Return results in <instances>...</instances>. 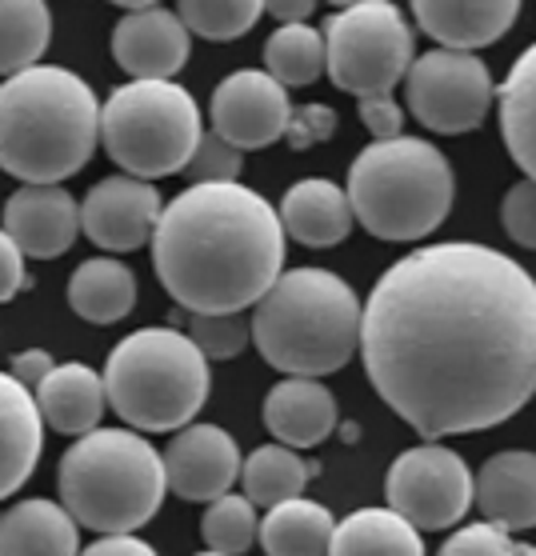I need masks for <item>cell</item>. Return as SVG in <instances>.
Masks as SVG:
<instances>
[{
	"mask_svg": "<svg viewBox=\"0 0 536 556\" xmlns=\"http://www.w3.org/2000/svg\"><path fill=\"white\" fill-rule=\"evenodd\" d=\"M357 353L429 441L505 425L536 396L533 273L476 241L412 249L372 285Z\"/></svg>",
	"mask_w": 536,
	"mask_h": 556,
	"instance_id": "6da1fadb",
	"label": "cell"
},
{
	"mask_svg": "<svg viewBox=\"0 0 536 556\" xmlns=\"http://www.w3.org/2000/svg\"><path fill=\"white\" fill-rule=\"evenodd\" d=\"M153 268L184 313H244L284 273L277 208L248 185H189L161 208Z\"/></svg>",
	"mask_w": 536,
	"mask_h": 556,
	"instance_id": "7a4b0ae2",
	"label": "cell"
},
{
	"mask_svg": "<svg viewBox=\"0 0 536 556\" xmlns=\"http://www.w3.org/2000/svg\"><path fill=\"white\" fill-rule=\"evenodd\" d=\"M101 144V104L89 80L61 64H37L0 80V173L21 185L77 177Z\"/></svg>",
	"mask_w": 536,
	"mask_h": 556,
	"instance_id": "3957f363",
	"label": "cell"
},
{
	"mask_svg": "<svg viewBox=\"0 0 536 556\" xmlns=\"http://www.w3.org/2000/svg\"><path fill=\"white\" fill-rule=\"evenodd\" d=\"M248 332L284 377H329L360 349V296L329 268H289L253 304Z\"/></svg>",
	"mask_w": 536,
	"mask_h": 556,
	"instance_id": "277c9868",
	"label": "cell"
},
{
	"mask_svg": "<svg viewBox=\"0 0 536 556\" xmlns=\"http://www.w3.org/2000/svg\"><path fill=\"white\" fill-rule=\"evenodd\" d=\"M56 489L64 513L80 529L101 536H132L165 505V460L141 432L92 429L64 448Z\"/></svg>",
	"mask_w": 536,
	"mask_h": 556,
	"instance_id": "5b68a950",
	"label": "cell"
},
{
	"mask_svg": "<svg viewBox=\"0 0 536 556\" xmlns=\"http://www.w3.org/2000/svg\"><path fill=\"white\" fill-rule=\"evenodd\" d=\"M452 165L421 137L372 140L348 168V208L377 241H424L452 208Z\"/></svg>",
	"mask_w": 536,
	"mask_h": 556,
	"instance_id": "8992f818",
	"label": "cell"
},
{
	"mask_svg": "<svg viewBox=\"0 0 536 556\" xmlns=\"http://www.w3.org/2000/svg\"><path fill=\"white\" fill-rule=\"evenodd\" d=\"M109 408L132 432H180L213 392L208 361L173 325L128 332L101 372Z\"/></svg>",
	"mask_w": 536,
	"mask_h": 556,
	"instance_id": "52a82bcc",
	"label": "cell"
},
{
	"mask_svg": "<svg viewBox=\"0 0 536 556\" xmlns=\"http://www.w3.org/2000/svg\"><path fill=\"white\" fill-rule=\"evenodd\" d=\"M201 137V109L177 80H128L101 104V144L125 177L153 185L184 173Z\"/></svg>",
	"mask_w": 536,
	"mask_h": 556,
	"instance_id": "ba28073f",
	"label": "cell"
},
{
	"mask_svg": "<svg viewBox=\"0 0 536 556\" xmlns=\"http://www.w3.org/2000/svg\"><path fill=\"white\" fill-rule=\"evenodd\" d=\"M412 61V28L388 0L345 4L324 25V73L357 101L393 97L396 80H405Z\"/></svg>",
	"mask_w": 536,
	"mask_h": 556,
	"instance_id": "9c48e42d",
	"label": "cell"
},
{
	"mask_svg": "<svg viewBox=\"0 0 536 556\" xmlns=\"http://www.w3.org/2000/svg\"><path fill=\"white\" fill-rule=\"evenodd\" d=\"M405 97H409V113L429 132L460 137L485 125L497 85H493L488 64L473 52L433 49L409 64Z\"/></svg>",
	"mask_w": 536,
	"mask_h": 556,
	"instance_id": "30bf717a",
	"label": "cell"
},
{
	"mask_svg": "<svg viewBox=\"0 0 536 556\" xmlns=\"http://www.w3.org/2000/svg\"><path fill=\"white\" fill-rule=\"evenodd\" d=\"M384 501L417 532L452 529L473 508V472L448 444H417L388 465Z\"/></svg>",
	"mask_w": 536,
	"mask_h": 556,
	"instance_id": "8fae6325",
	"label": "cell"
},
{
	"mask_svg": "<svg viewBox=\"0 0 536 556\" xmlns=\"http://www.w3.org/2000/svg\"><path fill=\"white\" fill-rule=\"evenodd\" d=\"M289 113H293L289 89H281L265 68L229 73L213 92V104H208L213 132L237 152L268 149L272 140H281Z\"/></svg>",
	"mask_w": 536,
	"mask_h": 556,
	"instance_id": "7c38bea8",
	"label": "cell"
},
{
	"mask_svg": "<svg viewBox=\"0 0 536 556\" xmlns=\"http://www.w3.org/2000/svg\"><path fill=\"white\" fill-rule=\"evenodd\" d=\"M161 192L149 180L137 177H104L97 180L80 201V232L109 256L137 253L153 241L161 220Z\"/></svg>",
	"mask_w": 536,
	"mask_h": 556,
	"instance_id": "4fadbf2b",
	"label": "cell"
},
{
	"mask_svg": "<svg viewBox=\"0 0 536 556\" xmlns=\"http://www.w3.org/2000/svg\"><path fill=\"white\" fill-rule=\"evenodd\" d=\"M165 481L180 501L213 505L241 481V448L220 425H189L165 448Z\"/></svg>",
	"mask_w": 536,
	"mask_h": 556,
	"instance_id": "5bb4252c",
	"label": "cell"
},
{
	"mask_svg": "<svg viewBox=\"0 0 536 556\" xmlns=\"http://www.w3.org/2000/svg\"><path fill=\"white\" fill-rule=\"evenodd\" d=\"M189 49V28L165 4H128L113 28V56L132 80H173Z\"/></svg>",
	"mask_w": 536,
	"mask_h": 556,
	"instance_id": "9a60e30c",
	"label": "cell"
},
{
	"mask_svg": "<svg viewBox=\"0 0 536 556\" xmlns=\"http://www.w3.org/2000/svg\"><path fill=\"white\" fill-rule=\"evenodd\" d=\"M4 237L33 261H56L80 232V204L64 185H21L4 201Z\"/></svg>",
	"mask_w": 536,
	"mask_h": 556,
	"instance_id": "2e32d148",
	"label": "cell"
},
{
	"mask_svg": "<svg viewBox=\"0 0 536 556\" xmlns=\"http://www.w3.org/2000/svg\"><path fill=\"white\" fill-rule=\"evenodd\" d=\"M412 16L424 37L448 52H473L497 45L521 16L516 0H417Z\"/></svg>",
	"mask_w": 536,
	"mask_h": 556,
	"instance_id": "e0dca14e",
	"label": "cell"
},
{
	"mask_svg": "<svg viewBox=\"0 0 536 556\" xmlns=\"http://www.w3.org/2000/svg\"><path fill=\"white\" fill-rule=\"evenodd\" d=\"M265 429L272 432V444L284 448H317L336 429V396L329 384L308 377L277 380L265 396Z\"/></svg>",
	"mask_w": 536,
	"mask_h": 556,
	"instance_id": "ac0fdd59",
	"label": "cell"
},
{
	"mask_svg": "<svg viewBox=\"0 0 536 556\" xmlns=\"http://www.w3.org/2000/svg\"><path fill=\"white\" fill-rule=\"evenodd\" d=\"M473 505L505 532L536 529V453L509 448L488 456L473 477Z\"/></svg>",
	"mask_w": 536,
	"mask_h": 556,
	"instance_id": "d6986e66",
	"label": "cell"
},
{
	"mask_svg": "<svg viewBox=\"0 0 536 556\" xmlns=\"http://www.w3.org/2000/svg\"><path fill=\"white\" fill-rule=\"evenodd\" d=\"M40 420L56 429L61 437H85V432L101 429V417L109 408L104 396V380L97 368L80 365V361H64L40 380L33 392Z\"/></svg>",
	"mask_w": 536,
	"mask_h": 556,
	"instance_id": "ffe728a7",
	"label": "cell"
},
{
	"mask_svg": "<svg viewBox=\"0 0 536 556\" xmlns=\"http://www.w3.org/2000/svg\"><path fill=\"white\" fill-rule=\"evenodd\" d=\"M277 216H281L284 237L301 241L305 249H332V244L345 241L353 225H357L345 189L324 177L296 180L293 189L284 192Z\"/></svg>",
	"mask_w": 536,
	"mask_h": 556,
	"instance_id": "44dd1931",
	"label": "cell"
},
{
	"mask_svg": "<svg viewBox=\"0 0 536 556\" xmlns=\"http://www.w3.org/2000/svg\"><path fill=\"white\" fill-rule=\"evenodd\" d=\"M44 453V420L33 392L0 372V501L25 489Z\"/></svg>",
	"mask_w": 536,
	"mask_h": 556,
	"instance_id": "7402d4cb",
	"label": "cell"
},
{
	"mask_svg": "<svg viewBox=\"0 0 536 556\" xmlns=\"http://www.w3.org/2000/svg\"><path fill=\"white\" fill-rule=\"evenodd\" d=\"M0 556H80V525L61 501H16L0 513Z\"/></svg>",
	"mask_w": 536,
	"mask_h": 556,
	"instance_id": "603a6c76",
	"label": "cell"
},
{
	"mask_svg": "<svg viewBox=\"0 0 536 556\" xmlns=\"http://www.w3.org/2000/svg\"><path fill=\"white\" fill-rule=\"evenodd\" d=\"M68 308L89 325H116L137 308V273L116 256H92L68 277Z\"/></svg>",
	"mask_w": 536,
	"mask_h": 556,
	"instance_id": "cb8c5ba5",
	"label": "cell"
},
{
	"mask_svg": "<svg viewBox=\"0 0 536 556\" xmlns=\"http://www.w3.org/2000/svg\"><path fill=\"white\" fill-rule=\"evenodd\" d=\"M500 101V137L512 165L524 180H536V40L512 61L505 85L497 89Z\"/></svg>",
	"mask_w": 536,
	"mask_h": 556,
	"instance_id": "d4e9b609",
	"label": "cell"
},
{
	"mask_svg": "<svg viewBox=\"0 0 536 556\" xmlns=\"http://www.w3.org/2000/svg\"><path fill=\"white\" fill-rule=\"evenodd\" d=\"M336 520L324 505L296 496L284 505H272L256 525V541L265 556H329V541Z\"/></svg>",
	"mask_w": 536,
	"mask_h": 556,
	"instance_id": "484cf974",
	"label": "cell"
},
{
	"mask_svg": "<svg viewBox=\"0 0 536 556\" xmlns=\"http://www.w3.org/2000/svg\"><path fill=\"white\" fill-rule=\"evenodd\" d=\"M329 556H424V541L393 508H357L332 529Z\"/></svg>",
	"mask_w": 536,
	"mask_h": 556,
	"instance_id": "4316f807",
	"label": "cell"
},
{
	"mask_svg": "<svg viewBox=\"0 0 536 556\" xmlns=\"http://www.w3.org/2000/svg\"><path fill=\"white\" fill-rule=\"evenodd\" d=\"M320 472L317 460H305L301 453L284 448V444H260L248 460L241 465V484L248 505H284L305 496V484Z\"/></svg>",
	"mask_w": 536,
	"mask_h": 556,
	"instance_id": "83f0119b",
	"label": "cell"
},
{
	"mask_svg": "<svg viewBox=\"0 0 536 556\" xmlns=\"http://www.w3.org/2000/svg\"><path fill=\"white\" fill-rule=\"evenodd\" d=\"M52 13L44 0H0V76L37 68L49 52Z\"/></svg>",
	"mask_w": 536,
	"mask_h": 556,
	"instance_id": "f1b7e54d",
	"label": "cell"
},
{
	"mask_svg": "<svg viewBox=\"0 0 536 556\" xmlns=\"http://www.w3.org/2000/svg\"><path fill=\"white\" fill-rule=\"evenodd\" d=\"M265 73L281 89H301L324 76V33L312 25H281L265 40Z\"/></svg>",
	"mask_w": 536,
	"mask_h": 556,
	"instance_id": "f546056e",
	"label": "cell"
},
{
	"mask_svg": "<svg viewBox=\"0 0 536 556\" xmlns=\"http://www.w3.org/2000/svg\"><path fill=\"white\" fill-rule=\"evenodd\" d=\"M173 13L189 28V37L196 33L205 40H237L260 21L265 4L260 0H184Z\"/></svg>",
	"mask_w": 536,
	"mask_h": 556,
	"instance_id": "4dcf8cb0",
	"label": "cell"
},
{
	"mask_svg": "<svg viewBox=\"0 0 536 556\" xmlns=\"http://www.w3.org/2000/svg\"><path fill=\"white\" fill-rule=\"evenodd\" d=\"M256 508L237 493H225L220 501L205 508L201 517V536H205L208 553L241 556L256 544Z\"/></svg>",
	"mask_w": 536,
	"mask_h": 556,
	"instance_id": "1f68e13d",
	"label": "cell"
},
{
	"mask_svg": "<svg viewBox=\"0 0 536 556\" xmlns=\"http://www.w3.org/2000/svg\"><path fill=\"white\" fill-rule=\"evenodd\" d=\"M184 337L196 344V353L205 356V361H232V356H241L253 344L248 320L241 313H225V316L189 313V332Z\"/></svg>",
	"mask_w": 536,
	"mask_h": 556,
	"instance_id": "d6a6232c",
	"label": "cell"
},
{
	"mask_svg": "<svg viewBox=\"0 0 536 556\" xmlns=\"http://www.w3.org/2000/svg\"><path fill=\"white\" fill-rule=\"evenodd\" d=\"M241 168H244V156L232 144L217 137V132H205L196 152H192V161L184 165V177L192 185H232V180H241Z\"/></svg>",
	"mask_w": 536,
	"mask_h": 556,
	"instance_id": "836d02e7",
	"label": "cell"
},
{
	"mask_svg": "<svg viewBox=\"0 0 536 556\" xmlns=\"http://www.w3.org/2000/svg\"><path fill=\"white\" fill-rule=\"evenodd\" d=\"M521 548L524 544L512 541V532L476 520V525H464L457 536H448L436 556H521Z\"/></svg>",
	"mask_w": 536,
	"mask_h": 556,
	"instance_id": "e575fe53",
	"label": "cell"
},
{
	"mask_svg": "<svg viewBox=\"0 0 536 556\" xmlns=\"http://www.w3.org/2000/svg\"><path fill=\"white\" fill-rule=\"evenodd\" d=\"M500 220H505V232H509L512 241L536 253V180H516V185L505 192Z\"/></svg>",
	"mask_w": 536,
	"mask_h": 556,
	"instance_id": "d590c367",
	"label": "cell"
},
{
	"mask_svg": "<svg viewBox=\"0 0 536 556\" xmlns=\"http://www.w3.org/2000/svg\"><path fill=\"white\" fill-rule=\"evenodd\" d=\"M332 132H336V113L329 104H296L289 113V125H284V140L296 152L324 144V140H332Z\"/></svg>",
	"mask_w": 536,
	"mask_h": 556,
	"instance_id": "8d00e7d4",
	"label": "cell"
},
{
	"mask_svg": "<svg viewBox=\"0 0 536 556\" xmlns=\"http://www.w3.org/2000/svg\"><path fill=\"white\" fill-rule=\"evenodd\" d=\"M357 116L360 125L369 128L377 140H396L400 128H405V113L393 97H369V101H357Z\"/></svg>",
	"mask_w": 536,
	"mask_h": 556,
	"instance_id": "74e56055",
	"label": "cell"
},
{
	"mask_svg": "<svg viewBox=\"0 0 536 556\" xmlns=\"http://www.w3.org/2000/svg\"><path fill=\"white\" fill-rule=\"evenodd\" d=\"M25 289H28L25 256H21V249L4 237V228H0V304H9L16 292H25Z\"/></svg>",
	"mask_w": 536,
	"mask_h": 556,
	"instance_id": "f35d334b",
	"label": "cell"
},
{
	"mask_svg": "<svg viewBox=\"0 0 536 556\" xmlns=\"http://www.w3.org/2000/svg\"><path fill=\"white\" fill-rule=\"evenodd\" d=\"M52 368H56V361H52V353H44V349H25V353H16L13 361H9V377L21 384V389L28 392H37L40 389V380L49 377Z\"/></svg>",
	"mask_w": 536,
	"mask_h": 556,
	"instance_id": "ab89813d",
	"label": "cell"
},
{
	"mask_svg": "<svg viewBox=\"0 0 536 556\" xmlns=\"http://www.w3.org/2000/svg\"><path fill=\"white\" fill-rule=\"evenodd\" d=\"M80 556H161L149 541L141 536H97L89 548H80Z\"/></svg>",
	"mask_w": 536,
	"mask_h": 556,
	"instance_id": "60d3db41",
	"label": "cell"
},
{
	"mask_svg": "<svg viewBox=\"0 0 536 556\" xmlns=\"http://www.w3.org/2000/svg\"><path fill=\"white\" fill-rule=\"evenodd\" d=\"M265 13H272L281 25H305L312 16V0H277V4H265Z\"/></svg>",
	"mask_w": 536,
	"mask_h": 556,
	"instance_id": "b9f144b4",
	"label": "cell"
},
{
	"mask_svg": "<svg viewBox=\"0 0 536 556\" xmlns=\"http://www.w3.org/2000/svg\"><path fill=\"white\" fill-rule=\"evenodd\" d=\"M521 556H536V548H521Z\"/></svg>",
	"mask_w": 536,
	"mask_h": 556,
	"instance_id": "7bdbcfd3",
	"label": "cell"
},
{
	"mask_svg": "<svg viewBox=\"0 0 536 556\" xmlns=\"http://www.w3.org/2000/svg\"><path fill=\"white\" fill-rule=\"evenodd\" d=\"M196 556H220V553H196Z\"/></svg>",
	"mask_w": 536,
	"mask_h": 556,
	"instance_id": "ee69618b",
	"label": "cell"
}]
</instances>
